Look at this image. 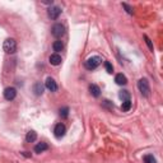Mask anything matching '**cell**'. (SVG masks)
I'll use <instances>...</instances> for the list:
<instances>
[{
	"mask_svg": "<svg viewBox=\"0 0 163 163\" xmlns=\"http://www.w3.org/2000/svg\"><path fill=\"white\" fill-rule=\"evenodd\" d=\"M101 63H102V59L100 56H91L85 60L84 66H85V69H88V70H94Z\"/></svg>",
	"mask_w": 163,
	"mask_h": 163,
	"instance_id": "1",
	"label": "cell"
},
{
	"mask_svg": "<svg viewBox=\"0 0 163 163\" xmlns=\"http://www.w3.org/2000/svg\"><path fill=\"white\" fill-rule=\"evenodd\" d=\"M138 88L143 97H149V94H151V87H149V83L147 79H140L138 82Z\"/></svg>",
	"mask_w": 163,
	"mask_h": 163,
	"instance_id": "2",
	"label": "cell"
},
{
	"mask_svg": "<svg viewBox=\"0 0 163 163\" xmlns=\"http://www.w3.org/2000/svg\"><path fill=\"white\" fill-rule=\"evenodd\" d=\"M3 49L7 54H14L17 51V42L13 38H8V40L4 41V45H3Z\"/></svg>",
	"mask_w": 163,
	"mask_h": 163,
	"instance_id": "3",
	"label": "cell"
},
{
	"mask_svg": "<svg viewBox=\"0 0 163 163\" xmlns=\"http://www.w3.org/2000/svg\"><path fill=\"white\" fill-rule=\"evenodd\" d=\"M64 33H65V27H64L63 24L60 23H56L52 25V28H51V35L56 38H60L64 36Z\"/></svg>",
	"mask_w": 163,
	"mask_h": 163,
	"instance_id": "4",
	"label": "cell"
},
{
	"mask_svg": "<svg viewBox=\"0 0 163 163\" xmlns=\"http://www.w3.org/2000/svg\"><path fill=\"white\" fill-rule=\"evenodd\" d=\"M15 97H17V89L15 88H13V87L5 88V91H4V98H5L7 101H13Z\"/></svg>",
	"mask_w": 163,
	"mask_h": 163,
	"instance_id": "5",
	"label": "cell"
},
{
	"mask_svg": "<svg viewBox=\"0 0 163 163\" xmlns=\"http://www.w3.org/2000/svg\"><path fill=\"white\" fill-rule=\"evenodd\" d=\"M65 132H66V127H65L64 124H57V125L55 126V129H54V134H55V136H56L57 139L63 138V136L65 135Z\"/></svg>",
	"mask_w": 163,
	"mask_h": 163,
	"instance_id": "6",
	"label": "cell"
},
{
	"mask_svg": "<svg viewBox=\"0 0 163 163\" xmlns=\"http://www.w3.org/2000/svg\"><path fill=\"white\" fill-rule=\"evenodd\" d=\"M47 14L51 19H56L59 18V15L61 14V9H60L59 7H50L49 10H47Z\"/></svg>",
	"mask_w": 163,
	"mask_h": 163,
	"instance_id": "7",
	"label": "cell"
},
{
	"mask_svg": "<svg viewBox=\"0 0 163 163\" xmlns=\"http://www.w3.org/2000/svg\"><path fill=\"white\" fill-rule=\"evenodd\" d=\"M45 87L49 89V91H51V92H56L57 91V84H56V82H55L52 78H47L46 79V82H45Z\"/></svg>",
	"mask_w": 163,
	"mask_h": 163,
	"instance_id": "8",
	"label": "cell"
},
{
	"mask_svg": "<svg viewBox=\"0 0 163 163\" xmlns=\"http://www.w3.org/2000/svg\"><path fill=\"white\" fill-rule=\"evenodd\" d=\"M49 60H50V64L51 65H54V66H57V65L61 64V56H60L59 54H52Z\"/></svg>",
	"mask_w": 163,
	"mask_h": 163,
	"instance_id": "9",
	"label": "cell"
},
{
	"mask_svg": "<svg viewBox=\"0 0 163 163\" xmlns=\"http://www.w3.org/2000/svg\"><path fill=\"white\" fill-rule=\"evenodd\" d=\"M89 92H91V94L93 97H100V94H101V89L98 85L96 84H91L89 85Z\"/></svg>",
	"mask_w": 163,
	"mask_h": 163,
	"instance_id": "10",
	"label": "cell"
},
{
	"mask_svg": "<svg viewBox=\"0 0 163 163\" xmlns=\"http://www.w3.org/2000/svg\"><path fill=\"white\" fill-rule=\"evenodd\" d=\"M33 92H35L36 96H41L42 93H44V85L41 84V82H37L33 85Z\"/></svg>",
	"mask_w": 163,
	"mask_h": 163,
	"instance_id": "11",
	"label": "cell"
},
{
	"mask_svg": "<svg viewBox=\"0 0 163 163\" xmlns=\"http://www.w3.org/2000/svg\"><path fill=\"white\" fill-rule=\"evenodd\" d=\"M115 82H116V84H119V85H125L127 83V79L124 74H117L115 76Z\"/></svg>",
	"mask_w": 163,
	"mask_h": 163,
	"instance_id": "12",
	"label": "cell"
},
{
	"mask_svg": "<svg viewBox=\"0 0 163 163\" xmlns=\"http://www.w3.org/2000/svg\"><path fill=\"white\" fill-rule=\"evenodd\" d=\"M36 139H37V132L33 130L28 131L27 135H25V140H27L28 143H33V141H36Z\"/></svg>",
	"mask_w": 163,
	"mask_h": 163,
	"instance_id": "13",
	"label": "cell"
},
{
	"mask_svg": "<svg viewBox=\"0 0 163 163\" xmlns=\"http://www.w3.org/2000/svg\"><path fill=\"white\" fill-rule=\"evenodd\" d=\"M49 149V145H47L46 143H38L36 147H35V152L36 153H42V152H45V151H47Z\"/></svg>",
	"mask_w": 163,
	"mask_h": 163,
	"instance_id": "14",
	"label": "cell"
},
{
	"mask_svg": "<svg viewBox=\"0 0 163 163\" xmlns=\"http://www.w3.org/2000/svg\"><path fill=\"white\" fill-rule=\"evenodd\" d=\"M52 49H54V51H55V54H57V52H60V51H63L64 44H63L61 41H55L54 44H52Z\"/></svg>",
	"mask_w": 163,
	"mask_h": 163,
	"instance_id": "15",
	"label": "cell"
},
{
	"mask_svg": "<svg viewBox=\"0 0 163 163\" xmlns=\"http://www.w3.org/2000/svg\"><path fill=\"white\" fill-rule=\"evenodd\" d=\"M119 97L121 98L122 101H129V100H130V92H129V91H126V89H124V91H121V92H120Z\"/></svg>",
	"mask_w": 163,
	"mask_h": 163,
	"instance_id": "16",
	"label": "cell"
},
{
	"mask_svg": "<svg viewBox=\"0 0 163 163\" xmlns=\"http://www.w3.org/2000/svg\"><path fill=\"white\" fill-rule=\"evenodd\" d=\"M130 108H131V101L130 100H129V101H124L122 102V106H121V110L125 111V112H127Z\"/></svg>",
	"mask_w": 163,
	"mask_h": 163,
	"instance_id": "17",
	"label": "cell"
},
{
	"mask_svg": "<svg viewBox=\"0 0 163 163\" xmlns=\"http://www.w3.org/2000/svg\"><path fill=\"white\" fill-rule=\"evenodd\" d=\"M68 115H69V107H63V108H60V116L63 119H66Z\"/></svg>",
	"mask_w": 163,
	"mask_h": 163,
	"instance_id": "18",
	"label": "cell"
},
{
	"mask_svg": "<svg viewBox=\"0 0 163 163\" xmlns=\"http://www.w3.org/2000/svg\"><path fill=\"white\" fill-rule=\"evenodd\" d=\"M144 162L145 163H156V159H154V157L152 154H148V156L144 157Z\"/></svg>",
	"mask_w": 163,
	"mask_h": 163,
	"instance_id": "19",
	"label": "cell"
},
{
	"mask_svg": "<svg viewBox=\"0 0 163 163\" xmlns=\"http://www.w3.org/2000/svg\"><path fill=\"white\" fill-rule=\"evenodd\" d=\"M105 68H106L107 73H110V74L114 71V66L111 65V63H108V61H106V63H105Z\"/></svg>",
	"mask_w": 163,
	"mask_h": 163,
	"instance_id": "20",
	"label": "cell"
},
{
	"mask_svg": "<svg viewBox=\"0 0 163 163\" xmlns=\"http://www.w3.org/2000/svg\"><path fill=\"white\" fill-rule=\"evenodd\" d=\"M144 40H145V42H147V45H148V47H149V50H152V51H153V45H152V41L149 40V37H148V36H144Z\"/></svg>",
	"mask_w": 163,
	"mask_h": 163,
	"instance_id": "21",
	"label": "cell"
},
{
	"mask_svg": "<svg viewBox=\"0 0 163 163\" xmlns=\"http://www.w3.org/2000/svg\"><path fill=\"white\" fill-rule=\"evenodd\" d=\"M122 7L125 8V9H126V12L129 13V14H132V9H131V8L127 5V4H125V3H124V4H122Z\"/></svg>",
	"mask_w": 163,
	"mask_h": 163,
	"instance_id": "22",
	"label": "cell"
}]
</instances>
